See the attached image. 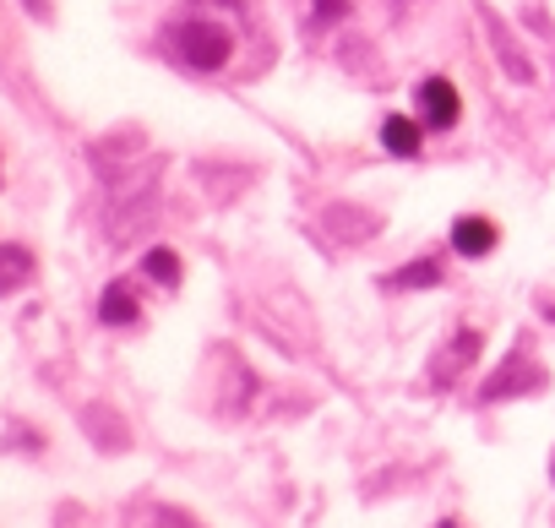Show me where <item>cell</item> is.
I'll use <instances>...</instances> for the list:
<instances>
[{
  "instance_id": "6da1fadb",
  "label": "cell",
  "mask_w": 555,
  "mask_h": 528,
  "mask_svg": "<svg viewBox=\"0 0 555 528\" xmlns=\"http://www.w3.org/2000/svg\"><path fill=\"white\" fill-rule=\"evenodd\" d=\"M164 39H169V55L180 66H191V72H223L229 55H234V34L223 23H212V17H185Z\"/></svg>"
},
{
  "instance_id": "7a4b0ae2",
  "label": "cell",
  "mask_w": 555,
  "mask_h": 528,
  "mask_svg": "<svg viewBox=\"0 0 555 528\" xmlns=\"http://www.w3.org/2000/svg\"><path fill=\"white\" fill-rule=\"evenodd\" d=\"M414 104H420V120H425L430 131H452V126H457V115H463L457 88H452L447 77H425V82H420V93H414Z\"/></svg>"
},
{
  "instance_id": "3957f363",
  "label": "cell",
  "mask_w": 555,
  "mask_h": 528,
  "mask_svg": "<svg viewBox=\"0 0 555 528\" xmlns=\"http://www.w3.org/2000/svg\"><path fill=\"white\" fill-rule=\"evenodd\" d=\"M452 250L457 256H490L495 250V223L490 218H457L452 223Z\"/></svg>"
},
{
  "instance_id": "277c9868",
  "label": "cell",
  "mask_w": 555,
  "mask_h": 528,
  "mask_svg": "<svg viewBox=\"0 0 555 528\" xmlns=\"http://www.w3.org/2000/svg\"><path fill=\"white\" fill-rule=\"evenodd\" d=\"M420 137H425V126L409 120V115H387V120H382V147L398 153V158H414V153H420Z\"/></svg>"
},
{
  "instance_id": "5b68a950",
  "label": "cell",
  "mask_w": 555,
  "mask_h": 528,
  "mask_svg": "<svg viewBox=\"0 0 555 528\" xmlns=\"http://www.w3.org/2000/svg\"><path fill=\"white\" fill-rule=\"evenodd\" d=\"M28 279H34V256L23 245H0V295H12Z\"/></svg>"
},
{
  "instance_id": "8992f818",
  "label": "cell",
  "mask_w": 555,
  "mask_h": 528,
  "mask_svg": "<svg viewBox=\"0 0 555 528\" xmlns=\"http://www.w3.org/2000/svg\"><path fill=\"white\" fill-rule=\"evenodd\" d=\"M99 322H109V327H131V322H137V295H131L126 284H109L104 300H99Z\"/></svg>"
},
{
  "instance_id": "52a82bcc",
  "label": "cell",
  "mask_w": 555,
  "mask_h": 528,
  "mask_svg": "<svg viewBox=\"0 0 555 528\" xmlns=\"http://www.w3.org/2000/svg\"><path fill=\"white\" fill-rule=\"evenodd\" d=\"M441 284V268L425 256V261H409L403 273H392V289H436Z\"/></svg>"
},
{
  "instance_id": "ba28073f",
  "label": "cell",
  "mask_w": 555,
  "mask_h": 528,
  "mask_svg": "<svg viewBox=\"0 0 555 528\" xmlns=\"http://www.w3.org/2000/svg\"><path fill=\"white\" fill-rule=\"evenodd\" d=\"M142 268H147V279H153V284H164V289H175V284H180V256H175V250H164V245H158V250H147Z\"/></svg>"
},
{
  "instance_id": "9c48e42d",
  "label": "cell",
  "mask_w": 555,
  "mask_h": 528,
  "mask_svg": "<svg viewBox=\"0 0 555 528\" xmlns=\"http://www.w3.org/2000/svg\"><path fill=\"white\" fill-rule=\"evenodd\" d=\"M344 12H349V0H317V23H333Z\"/></svg>"
}]
</instances>
